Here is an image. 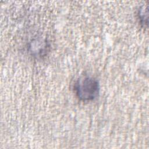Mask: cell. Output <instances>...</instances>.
Listing matches in <instances>:
<instances>
[{"label": "cell", "instance_id": "2", "mask_svg": "<svg viewBox=\"0 0 149 149\" xmlns=\"http://www.w3.org/2000/svg\"><path fill=\"white\" fill-rule=\"evenodd\" d=\"M48 45L47 41L44 40H37L33 41L30 48H31V52L33 55L37 56L43 55L47 50Z\"/></svg>", "mask_w": 149, "mask_h": 149}, {"label": "cell", "instance_id": "1", "mask_svg": "<svg viewBox=\"0 0 149 149\" xmlns=\"http://www.w3.org/2000/svg\"><path fill=\"white\" fill-rule=\"evenodd\" d=\"M100 89L98 81L90 76L79 78L73 86L76 96L83 102H88L97 98L100 93Z\"/></svg>", "mask_w": 149, "mask_h": 149}, {"label": "cell", "instance_id": "3", "mask_svg": "<svg viewBox=\"0 0 149 149\" xmlns=\"http://www.w3.org/2000/svg\"><path fill=\"white\" fill-rule=\"evenodd\" d=\"M148 10L147 5H143L138 12V19L139 20V23L140 24L146 27L148 24Z\"/></svg>", "mask_w": 149, "mask_h": 149}]
</instances>
